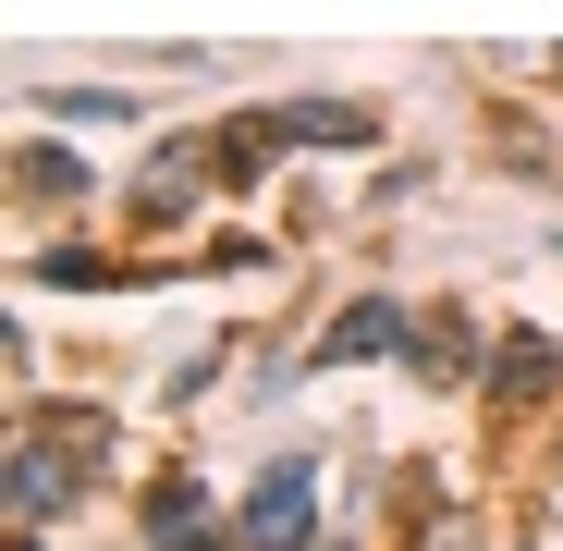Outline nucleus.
I'll return each mask as SVG.
<instances>
[{
  "label": "nucleus",
  "mask_w": 563,
  "mask_h": 551,
  "mask_svg": "<svg viewBox=\"0 0 563 551\" xmlns=\"http://www.w3.org/2000/svg\"><path fill=\"white\" fill-rule=\"evenodd\" d=\"M209 172H221V147H209V135H172V147H159V159L135 172V221H184Z\"/></svg>",
  "instance_id": "3"
},
{
  "label": "nucleus",
  "mask_w": 563,
  "mask_h": 551,
  "mask_svg": "<svg viewBox=\"0 0 563 551\" xmlns=\"http://www.w3.org/2000/svg\"><path fill=\"white\" fill-rule=\"evenodd\" d=\"M405 367H417V381H490V355H478V319H453V307H441V319L417 331V355H405Z\"/></svg>",
  "instance_id": "7"
},
{
  "label": "nucleus",
  "mask_w": 563,
  "mask_h": 551,
  "mask_svg": "<svg viewBox=\"0 0 563 551\" xmlns=\"http://www.w3.org/2000/svg\"><path fill=\"white\" fill-rule=\"evenodd\" d=\"M257 123H269V147H367L380 135L355 99H295V111H257Z\"/></svg>",
  "instance_id": "4"
},
{
  "label": "nucleus",
  "mask_w": 563,
  "mask_h": 551,
  "mask_svg": "<svg viewBox=\"0 0 563 551\" xmlns=\"http://www.w3.org/2000/svg\"><path fill=\"white\" fill-rule=\"evenodd\" d=\"M551 86H563V49H551Z\"/></svg>",
  "instance_id": "14"
},
{
  "label": "nucleus",
  "mask_w": 563,
  "mask_h": 551,
  "mask_svg": "<svg viewBox=\"0 0 563 551\" xmlns=\"http://www.w3.org/2000/svg\"><path fill=\"white\" fill-rule=\"evenodd\" d=\"M37 283H49V295H99V283H111V257H99V245H49V257H37Z\"/></svg>",
  "instance_id": "12"
},
{
  "label": "nucleus",
  "mask_w": 563,
  "mask_h": 551,
  "mask_svg": "<svg viewBox=\"0 0 563 551\" xmlns=\"http://www.w3.org/2000/svg\"><path fill=\"white\" fill-rule=\"evenodd\" d=\"M147 551H221V527H172V539H147Z\"/></svg>",
  "instance_id": "13"
},
{
  "label": "nucleus",
  "mask_w": 563,
  "mask_h": 551,
  "mask_svg": "<svg viewBox=\"0 0 563 551\" xmlns=\"http://www.w3.org/2000/svg\"><path fill=\"white\" fill-rule=\"evenodd\" d=\"M13 197H25V209H74V197H86V159H74V147H13Z\"/></svg>",
  "instance_id": "9"
},
{
  "label": "nucleus",
  "mask_w": 563,
  "mask_h": 551,
  "mask_svg": "<svg viewBox=\"0 0 563 551\" xmlns=\"http://www.w3.org/2000/svg\"><path fill=\"white\" fill-rule=\"evenodd\" d=\"M367 355H417V307H393V295H355V307L319 331V367H367Z\"/></svg>",
  "instance_id": "2"
},
{
  "label": "nucleus",
  "mask_w": 563,
  "mask_h": 551,
  "mask_svg": "<svg viewBox=\"0 0 563 551\" xmlns=\"http://www.w3.org/2000/svg\"><path fill=\"white\" fill-rule=\"evenodd\" d=\"M37 453H62V466L86 478V466H99V453H111V417L99 405H37V429H25Z\"/></svg>",
  "instance_id": "8"
},
{
  "label": "nucleus",
  "mask_w": 563,
  "mask_h": 551,
  "mask_svg": "<svg viewBox=\"0 0 563 551\" xmlns=\"http://www.w3.org/2000/svg\"><path fill=\"white\" fill-rule=\"evenodd\" d=\"M172 527H209V491L184 478V466H172V478L147 491V539H172Z\"/></svg>",
  "instance_id": "11"
},
{
  "label": "nucleus",
  "mask_w": 563,
  "mask_h": 551,
  "mask_svg": "<svg viewBox=\"0 0 563 551\" xmlns=\"http://www.w3.org/2000/svg\"><path fill=\"white\" fill-rule=\"evenodd\" d=\"M307 527H319V466H307V453H282V466L245 491L233 539H245V551H307Z\"/></svg>",
  "instance_id": "1"
},
{
  "label": "nucleus",
  "mask_w": 563,
  "mask_h": 551,
  "mask_svg": "<svg viewBox=\"0 0 563 551\" xmlns=\"http://www.w3.org/2000/svg\"><path fill=\"white\" fill-rule=\"evenodd\" d=\"M0 491H13V515L25 527H49V515H74V466H62V453H37V441H13V478H0Z\"/></svg>",
  "instance_id": "6"
},
{
  "label": "nucleus",
  "mask_w": 563,
  "mask_h": 551,
  "mask_svg": "<svg viewBox=\"0 0 563 551\" xmlns=\"http://www.w3.org/2000/svg\"><path fill=\"white\" fill-rule=\"evenodd\" d=\"M551 381H563L551 331H503V343H490V405H539Z\"/></svg>",
  "instance_id": "5"
},
{
  "label": "nucleus",
  "mask_w": 563,
  "mask_h": 551,
  "mask_svg": "<svg viewBox=\"0 0 563 551\" xmlns=\"http://www.w3.org/2000/svg\"><path fill=\"white\" fill-rule=\"evenodd\" d=\"M49 123H135V99H111V86H37Z\"/></svg>",
  "instance_id": "10"
}]
</instances>
